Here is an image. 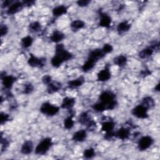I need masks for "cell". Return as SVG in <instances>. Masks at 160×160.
Here are the masks:
<instances>
[{
  "label": "cell",
  "instance_id": "obj_1",
  "mask_svg": "<svg viewBox=\"0 0 160 160\" xmlns=\"http://www.w3.org/2000/svg\"><path fill=\"white\" fill-rule=\"evenodd\" d=\"M99 101L103 103L106 108V110H112L117 105L116 96L111 91H104L99 96Z\"/></svg>",
  "mask_w": 160,
  "mask_h": 160
},
{
  "label": "cell",
  "instance_id": "obj_2",
  "mask_svg": "<svg viewBox=\"0 0 160 160\" xmlns=\"http://www.w3.org/2000/svg\"><path fill=\"white\" fill-rule=\"evenodd\" d=\"M52 145V141L50 138H45L41 140L35 148V153L38 155L45 154Z\"/></svg>",
  "mask_w": 160,
  "mask_h": 160
},
{
  "label": "cell",
  "instance_id": "obj_3",
  "mask_svg": "<svg viewBox=\"0 0 160 160\" xmlns=\"http://www.w3.org/2000/svg\"><path fill=\"white\" fill-rule=\"evenodd\" d=\"M40 111L46 116H53L59 112V108L51 102H45L41 104L40 107Z\"/></svg>",
  "mask_w": 160,
  "mask_h": 160
},
{
  "label": "cell",
  "instance_id": "obj_4",
  "mask_svg": "<svg viewBox=\"0 0 160 160\" xmlns=\"http://www.w3.org/2000/svg\"><path fill=\"white\" fill-rule=\"evenodd\" d=\"M55 55L61 58L64 62L71 60L73 58L72 54L66 50L62 44H58L56 46Z\"/></svg>",
  "mask_w": 160,
  "mask_h": 160
},
{
  "label": "cell",
  "instance_id": "obj_5",
  "mask_svg": "<svg viewBox=\"0 0 160 160\" xmlns=\"http://www.w3.org/2000/svg\"><path fill=\"white\" fill-rule=\"evenodd\" d=\"M132 114L139 119H147L149 117L148 109L141 104L135 106L132 110Z\"/></svg>",
  "mask_w": 160,
  "mask_h": 160
},
{
  "label": "cell",
  "instance_id": "obj_6",
  "mask_svg": "<svg viewBox=\"0 0 160 160\" xmlns=\"http://www.w3.org/2000/svg\"><path fill=\"white\" fill-rule=\"evenodd\" d=\"M45 58H38L33 54H31L28 59V64L32 68H42L46 64Z\"/></svg>",
  "mask_w": 160,
  "mask_h": 160
},
{
  "label": "cell",
  "instance_id": "obj_7",
  "mask_svg": "<svg viewBox=\"0 0 160 160\" xmlns=\"http://www.w3.org/2000/svg\"><path fill=\"white\" fill-rule=\"evenodd\" d=\"M154 139L149 136H144L140 138L138 143V147L139 151H145L151 146Z\"/></svg>",
  "mask_w": 160,
  "mask_h": 160
},
{
  "label": "cell",
  "instance_id": "obj_8",
  "mask_svg": "<svg viewBox=\"0 0 160 160\" xmlns=\"http://www.w3.org/2000/svg\"><path fill=\"white\" fill-rule=\"evenodd\" d=\"M1 78L3 87L7 90H9L11 89L16 79V78L12 75L1 76Z\"/></svg>",
  "mask_w": 160,
  "mask_h": 160
},
{
  "label": "cell",
  "instance_id": "obj_9",
  "mask_svg": "<svg viewBox=\"0 0 160 160\" xmlns=\"http://www.w3.org/2000/svg\"><path fill=\"white\" fill-rule=\"evenodd\" d=\"M111 77V73L109 66H106L104 69L99 71L97 74V80L100 82H105L108 81Z\"/></svg>",
  "mask_w": 160,
  "mask_h": 160
},
{
  "label": "cell",
  "instance_id": "obj_10",
  "mask_svg": "<svg viewBox=\"0 0 160 160\" xmlns=\"http://www.w3.org/2000/svg\"><path fill=\"white\" fill-rule=\"evenodd\" d=\"M105 55L106 54L102 52L101 49H95L90 51L88 58L93 60L97 62L99 59L103 58Z\"/></svg>",
  "mask_w": 160,
  "mask_h": 160
},
{
  "label": "cell",
  "instance_id": "obj_11",
  "mask_svg": "<svg viewBox=\"0 0 160 160\" xmlns=\"http://www.w3.org/2000/svg\"><path fill=\"white\" fill-rule=\"evenodd\" d=\"M23 6L24 5L22 4V2H20V1L14 2L8 7V9L7 10V14L9 15L14 14L18 12H19V11H21L23 8Z\"/></svg>",
  "mask_w": 160,
  "mask_h": 160
},
{
  "label": "cell",
  "instance_id": "obj_12",
  "mask_svg": "<svg viewBox=\"0 0 160 160\" xmlns=\"http://www.w3.org/2000/svg\"><path fill=\"white\" fill-rule=\"evenodd\" d=\"M100 19L99 22V25L101 27L108 28L111 26V17L104 12H101L100 14Z\"/></svg>",
  "mask_w": 160,
  "mask_h": 160
},
{
  "label": "cell",
  "instance_id": "obj_13",
  "mask_svg": "<svg viewBox=\"0 0 160 160\" xmlns=\"http://www.w3.org/2000/svg\"><path fill=\"white\" fill-rule=\"evenodd\" d=\"M130 136V130L128 128L122 127L115 132V137L121 139L126 140Z\"/></svg>",
  "mask_w": 160,
  "mask_h": 160
},
{
  "label": "cell",
  "instance_id": "obj_14",
  "mask_svg": "<svg viewBox=\"0 0 160 160\" xmlns=\"http://www.w3.org/2000/svg\"><path fill=\"white\" fill-rule=\"evenodd\" d=\"M85 81V79L83 76L78 77L74 79L71 80L68 82V87L69 89H76L82 86Z\"/></svg>",
  "mask_w": 160,
  "mask_h": 160
},
{
  "label": "cell",
  "instance_id": "obj_15",
  "mask_svg": "<svg viewBox=\"0 0 160 160\" xmlns=\"http://www.w3.org/2000/svg\"><path fill=\"white\" fill-rule=\"evenodd\" d=\"M32 150H33V143L30 140L24 141L21 148V152L22 154H25V155H28L31 154Z\"/></svg>",
  "mask_w": 160,
  "mask_h": 160
},
{
  "label": "cell",
  "instance_id": "obj_16",
  "mask_svg": "<svg viewBox=\"0 0 160 160\" xmlns=\"http://www.w3.org/2000/svg\"><path fill=\"white\" fill-rule=\"evenodd\" d=\"M87 138V132L85 129H81L75 132L72 137L73 141L76 142H82Z\"/></svg>",
  "mask_w": 160,
  "mask_h": 160
},
{
  "label": "cell",
  "instance_id": "obj_17",
  "mask_svg": "<svg viewBox=\"0 0 160 160\" xmlns=\"http://www.w3.org/2000/svg\"><path fill=\"white\" fill-rule=\"evenodd\" d=\"M76 102L75 99L72 97H65L62 101L61 108L68 110L71 109Z\"/></svg>",
  "mask_w": 160,
  "mask_h": 160
},
{
  "label": "cell",
  "instance_id": "obj_18",
  "mask_svg": "<svg viewBox=\"0 0 160 160\" xmlns=\"http://www.w3.org/2000/svg\"><path fill=\"white\" fill-rule=\"evenodd\" d=\"M115 123L112 120H104L101 123V130L106 133L113 131Z\"/></svg>",
  "mask_w": 160,
  "mask_h": 160
},
{
  "label": "cell",
  "instance_id": "obj_19",
  "mask_svg": "<svg viewBox=\"0 0 160 160\" xmlns=\"http://www.w3.org/2000/svg\"><path fill=\"white\" fill-rule=\"evenodd\" d=\"M68 12V8L64 5H59L52 9V13L54 17H59L66 14Z\"/></svg>",
  "mask_w": 160,
  "mask_h": 160
},
{
  "label": "cell",
  "instance_id": "obj_20",
  "mask_svg": "<svg viewBox=\"0 0 160 160\" xmlns=\"http://www.w3.org/2000/svg\"><path fill=\"white\" fill-rule=\"evenodd\" d=\"M47 86V92L49 94H53L58 92L62 86L61 82L58 81H52Z\"/></svg>",
  "mask_w": 160,
  "mask_h": 160
},
{
  "label": "cell",
  "instance_id": "obj_21",
  "mask_svg": "<svg viewBox=\"0 0 160 160\" xmlns=\"http://www.w3.org/2000/svg\"><path fill=\"white\" fill-rule=\"evenodd\" d=\"M64 38L65 36L62 32L58 30H54L50 36V40L53 42L59 43V42L62 41Z\"/></svg>",
  "mask_w": 160,
  "mask_h": 160
},
{
  "label": "cell",
  "instance_id": "obj_22",
  "mask_svg": "<svg viewBox=\"0 0 160 160\" xmlns=\"http://www.w3.org/2000/svg\"><path fill=\"white\" fill-rule=\"evenodd\" d=\"M131 24L127 21H123L119 22L117 26V31L119 34H122L128 32L131 28Z\"/></svg>",
  "mask_w": 160,
  "mask_h": 160
},
{
  "label": "cell",
  "instance_id": "obj_23",
  "mask_svg": "<svg viewBox=\"0 0 160 160\" xmlns=\"http://www.w3.org/2000/svg\"><path fill=\"white\" fill-rule=\"evenodd\" d=\"M141 104L149 110L155 106V101L152 97L146 96L142 99Z\"/></svg>",
  "mask_w": 160,
  "mask_h": 160
},
{
  "label": "cell",
  "instance_id": "obj_24",
  "mask_svg": "<svg viewBox=\"0 0 160 160\" xmlns=\"http://www.w3.org/2000/svg\"><path fill=\"white\" fill-rule=\"evenodd\" d=\"M113 62L114 64L119 67H123L126 65L128 58L125 55H118L113 59Z\"/></svg>",
  "mask_w": 160,
  "mask_h": 160
},
{
  "label": "cell",
  "instance_id": "obj_25",
  "mask_svg": "<svg viewBox=\"0 0 160 160\" xmlns=\"http://www.w3.org/2000/svg\"><path fill=\"white\" fill-rule=\"evenodd\" d=\"M70 26L73 31H77L82 29L85 26V22L81 19H76L72 21Z\"/></svg>",
  "mask_w": 160,
  "mask_h": 160
},
{
  "label": "cell",
  "instance_id": "obj_26",
  "mask_svg": "<svg viewBox=\"0 0 160 160\" xmlns=\"http://www.w3.org/2000/svg\"><path fill=\"white\" fill-rule=\"evenodd\" d=\"M153 49L150 46H148L144 49H142L139 52V57L141 59H146L149 56H151L153 52H154Z\"/></svg>",
  "mask_w": 160,
  "mask_h": 160
},
{
  "label": "cell",
  "instance_id": "obj_27",
  "mask_svg": "<svg viewBox=\"0 0 160 160\" xmlns=\"http://www.w3.org/2000/svg\"><path fill=\"white\" fill-rule=\"evenodd\" d=\"M96 63V62H95L94 61L88 58V59L86 61V62L82 64L81 69H82V71H84L85 72H88L94 67Z\"/></svg>",
  "mask_w": 160,
  "mask_h": 160
},
{
  "label": "cell",
  "instance_id": "obj_28",
  "mask_svg": "<svg viewBox=\"0 0 160 160\" xmlns=\"http://www.w3.org/2000/svg\"><path fill=\"white\" fill-rule=\"evenodd\" d=\"M91 119V118L87 112L81 113L78 117V121L82 125H86Z\"/></svg>",
  "mask_w": 160,
  "mask_h": 160
},
{
  "label": "cell",
  "instance_id": "obj_29",
  "mask_svg": "<svg viewBox=\"0 0 160 160\" xmlns=\"http://www.w3.org/2000/svg\"><path fill=\"white\" fill-rule=\"evenodd\" d=\"M28 28L31 32H38L41 29V24L39 21H34L29 24Z\"/></svg>",
  "mask_w": 160,
  "mask_h": 160
},
{
  "label": "cell",
  "instance_id": "obj_30",
  "mask_svg": "<svg viewBox=\"0 0 160 160\" xmlns=\"http://www.w3.org/2000/svg\"><path fill=\"white\" fill-rule=\"evenodd\" d=\"M33 42V39L30 36H27L22 38L21 39V46L24 48H28L31 46Z\"/></svg>",
  "mask_w": 160,
  "mask_h": 160
},
{
  "label": "cell",
  "instance_id": "obj_31",
  "mask_svg": "<svg viewBox=\"0 0 160 160\" xmlns=\"http://www.w3.org/2000/svg\"><path fill=\"white\" fill-rule=\"evenodd\" d=\"M72 117H73V116L69 114V116H68L64 119V127L66 129H71L73 128L74 121L72 119Z\"/></svg>",
  "mask_w": 160,
  "mask_h": 160
},
{
  "label": "cell",
  "instance_id": "obj_32",
  "mask_svg": "<svg viewBox=\"0 0 160 160\" xmlns=\"http://www.w3.org/2000/svg\"><path fill=\"white\" fill-rule=\"evenodd\" d=\"M63 62H64L63 60L61 58H59L58 56L55 54L51 58V63L52 66L54 68H59Z\"/></svg>",
  "mask_w": 160,
  "mask_h": 160
},
{
  "label": "cell",
  "instance_id": "obj_33",
  "mask_svg": "<svg viewBox=\"0 0 160 160\" xmlns=\"http://www.w3.org/2000/svg\"><path fill=\"white\" fill-rule=\"evenodd\" d=\"M96 154L95 151L92 148H89L86 149L83 152V156L86 159L92 158Z\"/></svg>",
  "mask_w": 160,
  "mask_h": 160
},
{
  "label": "cell",
  "instance_id": "obj_34",
  "mask_svg": "<svg viewBox=\"0 0 160 160\" xmlns=\"http://www.w3.org/2000/svg\"><path fill=\"white\" fill-rule=\"evenodd\" d=\"M92 108L94 111H96L97 112H102V111H104L106 110V106L100 101L92 105Z\"/></svg>",
  "mask_w": 160,
  "mask_h": 160
},
{
  "label": "cell",
  "instance_id": "obj_35",
  "mask_svg": "<svg viewBox=\"0 0 160 160\" xmlns=\"http://www.w3.org/2000/svg\"><path fill=\"white\" fill-rule=\"evenodd\" d=\"M34 91V86L31 82H27L24 85L23 93L25 94H29L32 93Z\"/></svg>",
  "mask_w": 160,
  "mask_h": 160
},
{
  "label": "cell",
  "instance_id": "obj_36",
  "mask_svg": "<svg viewBox=\"0 0 160 160\" xmlns=\"http://www.w3.org/2000/svg\"><path fill=\"white\" fill-rule=\"evenodd\" d=\"M102 52L106 54H108V53H110L113 50V47L111 44H108V43H106V44H104L102 46V48H101Z\"/></svg>",
  "mask_w": 160,
  "mask_h": 160
},
{
  "label": "cell",
  "instance_id": "obj_37",
  "mask_svg": "<svg viewBox=\"0 0 160 160\" xmlns=\"http://www.w3.org/2000/svg\"><path fill=\"white\" fill-rule=\"evenodd\" d=\"M1 151L2 152L4 150L6 149L9 144V142L7 139L3 138L2 136H1Z\"/></svg>",
  "mask_w": 160,
  "mask_h": 160
},
{
  "label": "cell",
  "instance_id": "obj_38",
  "mask_svg": "<svg viewBox=\"0 0 160 160\" xmlns=\"http://www.w3.org/2000/svg\"><path fill=\"white\" fill-rule=\"evenodd\" d=\"M10 119V116L8 114H6L5 112H1L0 114V120H1V124H3L6 123L7 121H8Z\"/></svg>",
  "mask_w": 160,
  "mask_h": 160
},
{
  "label": "cell",
  "instance_id": "obj_39",
  "mask_svg": "<svg viewBox=\"0 0 160 160\" xmlns=\"http://www.w3.org/2000/svg\"><path fill=\"white\" fill-rule=\"evenodd\" d=\"M86 126L88 130L93 131V130H95L96 128V122L93 119H91Z\"/></svg>",
  "mask_w": 160,
  "mask_h": 160
},
{
  "label": "cell",
  "instance_id": "obj_40",
  "mask_svg": "<svg viewBox=\"0 0 160 160\" xmlns=\"http://www.w3.org/2000/svg\"><path fill=\"white\" fill-rule=\"evenodd\" d=\"M8 32V28L6 24H1V28H0V33H1V36L2 37L5 35L7 34Z\"/></svg>",
  "mask_w": 160,
  "mask_h": 160
},
{
  "label": "cell",
  "instance_id": "obj_41",
  "mask_svg": "<svg viewBox=\"0 0 160 160\" xmlns=\"http://www.w3.org/2000/svg\"><path fill=\"white\" fill-rule=\"evenodd\" d=\"M42 81L44 84H49L50 82H52V78L50 75L46 74L42 78Z\"/></svg>",
  "mask_w": 160,
  "mask_h": 160
},
{
  "label": "cell",
  "instance_id": "obj_42",
  "mask_svg": "<svg viewBox=\"0 0 160 160\" xmlns=\"http://www.w3.org/2000/svg\"><path fill=\"white\" fill-rule=\"evenodd\" d=\"M91 2L90 1L88 0H79L77 1V4L80 7L87 6Z\"/></svg>",
  "mask_w": 160,
  "mask_h": 160
},
{
  "label": "cell",
  "instance_id": "obj_43",
  "mask_svg": "<svg viewBox=\"0 0 160 160\" xmlns=\"http://www.w3.org/2000/svg\"><path fill=\"white\" fill-rule=\"evenodd\" d=\"M151 74V71L148 69H143L142 70L141 72H140V75L141 76L143 77V78H145L148 76H149L150 74Z\"/></svg>",
  "mask_w": 160,
  "mask_h": 160
},
{
  "label": "cell",
  "instance_id": "obj_44",
  "mask_svg": "<svg viewBox=\"0 0 160 160\" xmlns=\"http://www.w3.org/2000/svg\"><path fill=\"white\" fill-rule=\"evenodd\" d=\"M34 3H35V2H34V1H29V0L24 1L22 2V4H23L24 6H27V7L31 6L33 5Z\"/></svg>",
  "mask_w": 160,
  "mask_h": 160
},
{
  "label": "cell",
  "instance_id": "obj_45",
  "mask_svg": "<svg viewBox=\"0 0 160 160\" xmlns=\"http://www.w3.org/2000/svg\"><path fill=\"white\" fill-rule=\"evenodd\" d=\"M12 3V1H9V0H6L5 1H3L2 4V8H6L8 6H9Z\"/></svg>",
  "mask_w": 160,
  "mask_h": 160
},
{
  "label": "cell",
  "instance_id": "obj_46",
  "mask_svg": "<svg viewBox=\"0 0 160 160\" xmlns=\"http://www.w3.org/2000/svg\"><path fill=\"white\" fill-rule=\"evenodd\" d=\"M154 89L156 91H159V83H158L156 85V87L154 88Z\"/></svg>",
  "mask_w": 160,
  "mask_h": 160
}]
</instances>
